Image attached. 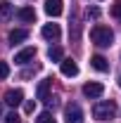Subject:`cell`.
<instances>
[{
	"mask_svg": "<svg viewBox=\"0 0 121 123\" xmlns=\"http://www.w3.org/2000/svg\"><path fill=\"white\" fill-rule=\"evenodd\" d=\"M17 17H19L21 21H33V19H36V10H33V7H21V10L17 12Z\"/></svg>",
	"mask_w": 121,
	"mask_h": 123,
	"instance_id": "12",
	"label": "cell"
},
{
	"mask_svg": "<svg viewBox=\"0 0 121 123\" xmlns=\"http://www.w3.org/2000/svg\"><path fill=\"white\" fill-rule=\"evenodd\" d=\"M0 111H2V107H0Z\"/></svg>",
	"mask_w": 121,
	"mask_h": 123,
	"instance_id": "23",
	"label": "cell"
},
{
	"mask_svg": "<svg viewBox=\"0 0 121 123\" xmlns=\"http://www.w3.org/2000/svg\"><path fill=\"white\" fill-rule=\"evenodd\" d=\"M50 78H45V80H40V85H38V99H47V90H50Z\"/></svg>",
	"mask_w": 121,
	"mask_h": 123,
	"instance_id": "14",
	"label": "cell"
},
{
	"mask_svg": "<svg viewBox=\"0 0 121 123\" xmlns=\"http://www.w3.org/2000/svg\"><path fill=\"white\" fill-rule=\"evenodd\" d=\"M88 17H95V19H97V17H100V10H97V7H90V10H88Z\"/></svg>",
	"mask_w": 121,
	"mask_h": 123,
	"instance_id": "21",
	"label": "cell"
},
{
	"mask_svg": "<svg viewBox=\"0 0 121 123\" xmlns=\"http://www.w3.org/2000/svg\"><path fill=\"white\" fill-rule=\"evenodd\" d=\"M24 109H26V114H33V109H36V102H26V104H24Z\"/></svg>",
	"mask_w": 121,
	"mask_h": 123,
	"instance_id": "20",
	"label": "cell"
},
{
	"mask_svg": "<svg viewBox=\"0 0 121 123\" xmlns=\"http://www.w3.org/2000/svg\"><path fill=\"white\" fill-rule=\"evenodd\" d=\"M102 92H105V85H102V83H95V80H93V83H86V85H83V95L90 97V99H97Z\"/></svg>",
	"mask_w": 121,
	"mask_h": 123,
	"instance_id": "4",
	"label": "cell"
},
{
	"mask_svg": "<svg viewBox=\"0 0 121 123\" xmlns=\"http://www.w3.org/2000/svg\"><path fill=\"white\" fill-rule=\"evenodd\" d=\"M47 59L50 62H62L64 59V55H62V47H50V50H47Z\"/></svg>",
	"mask_w": 121,
	"mask_h": 123,
	"instance_id": "13",
	"label": "cell"
},
{
	"mask_svg": "<svg viewBox=\"0 0 121 123\" xmlns=\"http://www.w3.org/2000/svg\"><path fill=\"white\" fill-rule=\"evenodd\" d=\"M24 102V92L21 90H7L5 92V104L7 107H19Z\"/></svg>",
	"mask_w": 121,
	"mask_h": 123,
	"instance_id": "6",
	"label": "cell"
},
{
	"mask_svg": "<svg viewBox=\"0 0 121 123\" xmlns=\"http://www.w3.org/2000/svg\"><path fill=\"white\" fill-rule=\"evenodd\" d=\"M112 17H116V19H121V0H116V2L112 5Z\"/></svg>",
	"mask_w": 121,
	"mask_h": 123,
	"instance_id": "18",
	"label": "cell"
},
{
	"mask_svg": "<svg viewBox=\"0 0 121 123\" xmlns=\"http://www.w3.org/2000/svg\"><path fill=\"white\" fill-rule=\"evenodd\" d=\"M90 40L97 47H109L112 43H114V31L109 29V26L97 24V26H93V31H90Z\"/></svg>",
	"mask_w": 121,
	"mask_h": 123,
	"instance_id": "1",
	"label": "cell"
},
{
	"mask_svg": "<svg viewBox=\"0 0 121 123\" xmlns=\"http://www.w3.org/2000/svg\"><path fill=\"white\" fill-rule=\"evenodd\" d=\"M45 12L50 17H60L64 12V2L62 0H45Z\"/></svg>",
	"mask_w": 121,
	"mask_h": 123,
	"instance_id": "8",
	"label": "cell"
},
{
	"mask_svg": "<svg viewBox=\"0 0 121 123\" xmlns=\"http://www.w3.org/2000/svg\"><path fill=\"white\" fill-rule=\"evenodd\" d=\"M60 69H62V76H67V78L78 76V64H76L74 59H62L60 62Z\"/></svg>",
	"mask_w": 121,
	"mask_h": 123,
	"instance_id": "5",
	"label": "cell"
},
{
	"mask_svg": "<svg viewBox=\"0 0 121 123\" xmlns=\"http://www.w3.org/2000/svg\"><path fill=\"white\" fill-rule=\"evenodd\" d=\"M2 123H21V118H19V114L12 111V114H7V116H5V121H2Z\"/></svg>",
	"mask_w": 121,
	"mask_h": 123,
	"instance_id": "17",
	"label": "cell"
},
{
	"mask_svg": "<svg viewBox=\"0 0 121 123\" xmlns=\"http://www.w3.org/2000/svg\"><path fill=\"white\" fill-rule=\"evenodd\" d=\"M33 57H36V47H24L14 55V64H29Z\"/></svg>",
	"mask_w": 121,
	"mask_h": 123,
	"instance_id": "7",
	"label": "cell"
},
{
	"mask_svg": "<svg viewBox=\"0 0 121 123\" xmlns=\"http://www.w3.org/2000/svg\"><path fill=\"white\" fill-rule=\"evenodd\" d=\"M90 66L95 69V71H100V74L109 71V62H107L102 55H93V57H90Z\"/></svg>",
	"mask_w": 121,
	"mask_h": 123,
	"instance_id": "9",
	"label": "cell"
},
{
	"mask_svg": "<svg viewBox=\"0 0 121 123\" xmlns=\"http://www.w3.org/2000/svg\"><path fill=\"white\" fill-rule=\"evenodd\" d=\"M36 123H57V121L52 118V114H50V111H43V114H38Z\"/></svg>",
	"mask_w": 121,
	"mask_h": 123,
	"instance_id": "15",
	"label": "cell"
},
{
	"mask_svg": "<svg viewBox=\"0 0 121 123\" xmlns=\"http://www.w3.org/2000/svg\"><path fill=\"white\" fill-rule=\"evenodd\" d=\"M10 76V66H7V62H0V78H7Z\"/></svg>",
	"mask_w": 121,
	"mask_h": 123,
	"instance_id": "19",
	"label": "cell"
},
{
	"mask_svg": "<svg viewBox=\"0 0 121 123\" xmlns=\"http://www.w3.org/2000/svg\"><path fill=\"white\" fill-rule=\"evenodd\" d=\"M116 111H119V107H116L114 102L105 99V102H97V104L93 107V116H95L97 121H109V118L116 116Z\"/></svg>",
	"mask_w": 121,
	"mask_h": 123,
	"instance_id": "2",
	"label": "cell"
},
{
	"mask_svg": "<svg viewBox=\"0 0 121 123\" xmlns=\"http://www.w3.org/2000/svg\"><path fill=\"white\" fill-rule=\"evenodd\" d=\"M10 14H12V5L2 0V2H0V17H2V19H7Z\"/></svg>",
	"mask_w": 121,
	"mask_h": 123,
	"instance_id": "16",
	"label": "cell"
},
{
	"mask_svg": "<svg viewBox=\"0 0 121 123\" xmlns=\"http://www.w3.org/2000/svg\"><path fill=\"white\" fill-rule=\"evenodd\" d=\"M40 33H43V38H45V40H57L62 31H60L57 24H45V26L40 29Z\"/></svg>",
	"mask_w": 121,
	"mask_h": 123,
	"instance_id": "10",
	"label": "cell"
},
{
	"mask_svg": "<svg viewBox=\"0 0 121 123\" xmlns=\"http://www.w3.org/2000/svg\"><path fill=\"white\" fill-rule=\"evenodd\" d=\"M119 88H121V76H119Z\"/></svg>",
	"mask_w": 121,
	"mask_h": 123,
	"instance_id": "22",
	"label": "cell"
},
{
	"mask_svg": "<svg viewBox=\"0 0 121 123\" xmlns=\"http://www.w3.org/2000/svg\"><path fill=\"white\" fill-rule=\"evenodd\" d=\"M29 38V31H24V29H14V31H10V43L12 45H17V43H24Z\"/></svg>",
	"mask_w": 121,
	"mask_h": 123,
	"instance_id": "11",
	"label": "cell"
},
{
	"mask_svg": "<svg viewBox=\"0 0 121 123\" xmlns=\"http://www.w3.org/2000/svg\"><path fill=\"white\" fill-rule=\"evenodd\" d=\"M64 123H83V109L76 102L64 107Z\"/></svg>",
	"mask_w": 121,
	"mask_h": 123,
	"instance_id": "3",
	"label": "cell"
}]
</instances>
